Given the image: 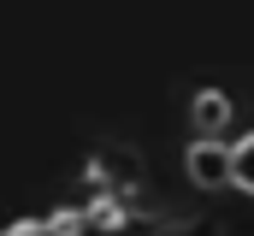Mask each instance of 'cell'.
<instances>
[{"label": "cell", "mask_w": 254, "mask_h": 236, "mask_svg": "<svg viewBox=\"0 0 254 236\" xmlns=\"http://www.w3.org/2000/svg\"><path fill=\"white\" fill-rule=\"evenodd\" d=\"M0 236H6V231H0Z\"/></svg>", "instance_id": "cell-5"}, {"label": "cell", "mask_w": 254, "mask_h": 236, "mask_svg": "<svg viewBox=\"0 0 254 236\" xmlns=\"http://www.w3.org/2000/svg\"><path fill=\"white\" fill-rule=\"evenodd\" d=\"M89 195H101V201H142V189H148V166H142V154L125 148V142H101L95 154H89Z\"/></svg>", "instance_id": "cell-1"}, {"label": "cell", "mask_w": 254, "mask_h": 236, "mask_svg": "<svg viewBox=\"0 0 254 236\" xmlns=\"http://www.w3.org/2000/svg\"><path fill=\"white\" fill-rule=\"evenodd\" d=\"M184 166L201 189H231V148L219 136H195V148L184 154Z\"/></svg>", "instance_id": "cell-2"}, {"label": "cell", "mask_w": 254, "mask_h": 236, "mask_svg": "<svg viewBox=\"0 0 254 236\" xmlns=\"http://www.w3.org/2000/svg\"><path fill=\"white\" fill-rule=\"evenodd\" d=\"M190 124H195V136H219V130L231 124V95H225V89L190 95Z\"/></svg>", "instance_id": "cell-3"}, {"label": "cell", "mask_w": 254, "mask_h": 236, "mask_svg": "<svg viewBox=\"0 0 254 236\" xmlns=\"http://www.w3.org/2000/svg\"><path fill=\"white\" fill-rule=\"evenodd\" d=\"M231 183L254 195V136H243V142L231 148Z\"/></svg>", "instance_id": "cell-4"}]
</instances>
